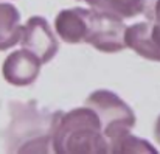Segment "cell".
Masks as SVG:
<instances>
[{
	"label": "cell",
	"instance_id": "3957f363",
	"mask_svg": "<svg viewBox=\"0 0 160 154\" xmlns=\"http://www.w3.org/2000/svg\"><path fill=\"white\" fill-rule=\"evenodd\" d=\"M41 59L27 49L12 51L2 64L3 80L16 87L31 86L41 73Z\"/></svg>",
	"mask_w": 160,
	"mask_h": 154
},
{
	"label": "cell",
	"instance_id": "7a4b0ae2",
	"mask_svg": "<svg viewBox=\"0 0 160 154\" xmlns=\"http://www.w3.org/2000/svg\"><path fill=\"white\" fill-rule=\"evenodd\" d=\"M20 44L23 49L34 53L42 64L50 62L58 53V41L47 19L42 16H31L23 23Z\"/></svg>",
	"mask_w": 160,
	"mask_h": 154
},
{
	"label": "cell",
	"instance_id": "6da1fadb",
	"mask_svg": "<svg viewBox=\"0 0 160 154\" xmlns=\"http://www.w3.org/2000/svg\"><path fill=\"white\" fill-rule=\"evenodd\" d=\"M12 121L8 129V150L17 153H45L47 145L41 132V114L36 110L34 103L16 104Z\"/></svg>",
	"mask_w": 160,
	"mask_h": 154
},
{
	"label": "cell",
	"instance_id": "277c9868",
	"mask_svg": "<svg viewBox=\"0 0 160 154\" xmlns=\"http://www.w3.org/2000/svg\"><path fill=\"white\" fill-rule=\"evenodd\" d=\"M22 28L19 9L11 3H0V51L20 42Z\"/></svg>",
	"mask_w": 160,
	"mask_h": 154
}]
</instances>
